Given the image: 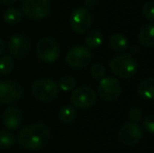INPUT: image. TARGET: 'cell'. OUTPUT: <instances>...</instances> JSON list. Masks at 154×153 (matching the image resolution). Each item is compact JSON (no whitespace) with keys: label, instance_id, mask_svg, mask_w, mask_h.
I'll list each match as a JSON object with an SVG mask.
<instances>
[{"label":"cell","instance_id":"6da1fadb","mask_svg":"<svg viewBox=\"0 0 154 153\" xmlns=\"http://www.w3.org/2000/svg\"><path fill=\"white\" fill-rule=\"evenodd\" d=\"M51 131L49 127L42 123L29 124L23 127L18 134V143L21 147L29 151L43 149L49 143Z\"/></svg>","mask_w":154,"mask_h":153},{"label":"cell","instance_id":"7a4b0ae2","mask_svg":"<svg viewBox=\"0 0 154 153\" xmlns=\"http://www.w3.org/2000/svg\"><path fill=\"white\" fill-rule=\"evenodd\" d=\"M109 68L116 77L122 79H130L137 72L138 63L131 55L122 54L112 58L109 63Z\"/></svg>","mask_w":154,"mask_h":153},{"label":"cell","instance_id":"3957f363","mask_svg":"<svg viewBox=\"0 0 154 153\" xmlns=\"http://www.w3.org/2000/svg\"><path fill=\"white\" fill-rule=\"evenodd\" d=\"M32 94L40 102H53L59 94V86L55 80L49 78H41L32 83Z\"/></svg>","mask_w":154,"mask_h":153},{"label":"cell","instance_id":"277c9868","mask_svg":"<svg viewBox=\"0 0 154 153\" xmlns=\"http://www.w3.org/2000/svg\"><path fill=\"white\" fill-rule=\"evenodd\" d=\"M22 13L31 20H41L51 13V0H22Z\"/></svg>","mask_w":154,"mask_h":153},{"label":"cell","instance_id":"5b68a950","mask_svg":"<svg viewBox=\"0 0 154 153\" xmlns=\"http://www.w3.org/2000/svg\"><path fill=\"white\" fill-rule=\"evenodd\" d=\"M97 93L104 102H114L120 98L122 93V84L116 78L105 77L100 82Z\"/></svg>","mask_w":154,"mask_h":153},{"label":"cell","instance_id":"8992f818","mask_svg":"<svg viewBox=\"0 0 154 153\" xmlns=\"http://www.w3.org/2000/svg\"><path fill=\"white\" fill-rule=\"evenodd\" d=\"M92 23V15L87 8H77L69 17V24L75 34H85Z\"/></svg>","mask_w":154,"mask_h":153},{"label":"cell","instance_id":"52a82bcc","mask_svg":"<svg viewBox=\"0 0 154 153\" xmlns=\"http://www.w3.org/2000/svg\"><path fill=\"white\" fill-rule=\"evenodd\" d=\"M65 60L71 68L81 69L89 65L92 60V54L88 47L73 46L67 51Z\"/></svg>","mask_w":154,"mask_h":153},{"label":"cell","instance_id":"ba28073f","mask_svg":"<svg viewBox=\"0 0 154 153\" xmlns=\"http://www.w3.org/2000/svg\"><path fill=\"white\" fill-rule=\"evenodd\" d=\"M37 55L45 63H54L60 57V47L53 38H42L37 44Z\"/></svg>","mask_w":154,"mask_h":153},{"label":"cell","instance_id":"9c48e42d","mask_svg":"<svg viewBox=\"0 0 154 153\" xmlns=\"http://www.w3.org/2000/svg\"><path fill=\"white\" fill-rule=\"evenodd\" d=\"M70 101L73 107L80 109H88L97 102V93L89 86H80L72 91Z\"/></svg>","mask_w":154,"mask_h":153},{"label":"cell","instance_id":"30bf717a","mask_svg":"<svg viewBox=\"0 0 154 153\" xmlns=\"http://www.w3.org/2000/svg\"><path fill=\"white\" fill-rule=\"evenodd\" d=\"M143 129L134 123H126L123 126H121L119 130V141L121 144L127 147H132L140 143L143 139Z\"/></svg>","mask_w":154,"mask_h":153},{"label":"cell","instance_id":"8fae6325","mask_svg":"<svg viewBox=\"0 0 154 153\" xmlns=\"http://www.w3.org/2000/svg\"><path fill=\"white\" fill-rule=\"evenodd\" d=\"M23 96V88L18 82L5 80L0 82V103L12 104L20 100Z\"/></svg>","mask_w":154,"mask_h":153},{"label":"cell","instance_id":"7c38bea8","mask_svg":"<svg viewBox=\"0 0 154 153\" xmlns=\"http://www.w3.org/2000/svg\"><path fill=\"white\" fill-rule=\"evenodd\" d=\"M8 48L12 56L16 58H23L29 55L31 50V41L26 36L21 34L13 35L8 39Z\"/></svg>","mask_w":154,"mask_h":153},{"label":"cell","instance_id":"4fadbf2b","mask_svg":"<svg viewBox=\"0 0 154 153\" xmlns=\"http://www.w3.org/2000/svg\"><path fill=\"white\" fill-rule=\"evenodd\" d=\"M23 115L18 107L11 106L4 110L2 115V123L8 130H16L21 126Z\"/></svg>","mask_w":154,"mask_h":153},{"label":"cell","instance_id":"5bb4252c","mask_svg":"<svg viewBox=\"0 0 154 153\" xmlns=\"http://www.w3.org/2000/svg\"><path fill=\"white\" fill-rule=\"evenodd\" d=\"M137 40L145 47L154 46V23L143 25L137 34Z\"/></svg>","mask_w":154,"mask_h":153},{"label":"cell","instance_id":"9a60e30c","mask_svg":"<svg viewBox=\"0 0 154 153\" xmlns=\"http://www.w3.org/2000/svg\"><path fill=\"white\" fill-rule=\"evenodd\" d=\"M137 93L146 100H154V77L143 80L138 84Z\"/></svg>","mask_w":154,"mask_h":153},{"label":"cell","instance_id":"2e32d148","mask_svg":"<svg viewBox=\"0 0 154 153\" xmlns=\"http://www.w3.org/2000/svg\"><path fill=\"white\" fill-rule=\"evenodd\" d=\"M109 45L112 50L116 53H123L128 47V40L123 34L116 33L110 36Z\"/></svg>","mask_w":154,"mask_h":153},{"label":"cell","instance_id":"e0dca14e","mask_svg":"<svg viewBox=\"0 0 154 153\" xmlns=\"http://www.w3.org/2000/svg\"><path fill=\"white\" fill-rule=\"evenodd\" d=\"M77 109L71 105H64L59 111V118L62 123L70 124L77 118Z\"/></svg>","mask_w":154,"mask_h":153},{"label":"cell","instance_id":"ac0fdd59","mask_svg":"<svg viewBox=\"0 0 154 153\" xmlns=\"http://www.w3.org/2000/svg\"><path fill=\"white\" fill-rule=\"evenodd\" d=\"M23 13L22 11L18 10L16 8H10L3 13V20L5 23L10 25H15L22 20Z\"/></svg>","mask_w":154,"mask_h":153},{"label":"cell","instance_id":"d6986e66","mask_svg":"<svg viewBox=\"0 0 154 153\" xmlns=\"http://www.w3.org/2000/svg\"><path fill=\"white\" fill-rule=\"evenodd\" d=\"M103 34L100 31H90L85 37V44L88 48H97L103 43Z\"/></svg>","mask_w":154,"mask_h":153},{"label":"cell","instance_id":"ffe728a7","mask_svg":"<svg viewBox=\"0 0 154 153\" xmlns=\"http://www.w3.org/2000/svg\"><path fill=\"white\" fill-rule=\"evenodd\" d=\"M16 144V136L8 130H0V148L8 149Z\"/></svg>","mask_w":154,"mask_h":153},{"label":"cell","instance_id":"44dd1931","mask_svg":"<svg viewBox=\"0 0 154 153\" xmlns=\"http://www.w3.org/2000/svg\"><path fill=\"white\" fill-rule=\"evenodd\" d=\"M15 62L13 60L12 56L5 55L3 57H1L0 59V74L6 76V75L11 74L14 69Z\"/></svg>","mask_w":154,"mask_h":153},{"label":"cell","instance_id":"7402d4cb","mask_svg":"<svg viewBox=\"0 0 154 153\" xmlns=\"http://www.w3.org/2000/svg\"><path fill=\"white\" fill-rule=\"evenodd\" d=\"M75 85H77V81L70 75H65V76L61 77L59 83H58L59 88H61L63 91H71L75 88Z\"/></svg>","mask_w":154,"mask_h":153},{"label":"cell","instance_id":"603a6c76","mask_svg":"<svg viewBox=\"0 0 154 153\" xmlns=\"http://www.w3.org/2000/svg\"><path fill=\"white\" fill-rule=\"evenodd\" d=\"M89 72L94 80H102L106 77V67L102 63H94Z\"/></svg>","mask_w":154,"mask_h":153},{"label":"cell","instance_id":"cb8c5ba5","mask_svg":"<svg viewBox=\"0 0 154 153\" xmlns=\"http://www.w3.org/2000/svg\"><path fill=\"white\" fill-rule=\"evenodd\" d=\"M142 13L146 19L154 21V1H147L142 8Z\"/></svg>","mask_w":154,"mask_h":153},{"label":"cell","instance_id":"d4e9b609","mask_svg":"<svg viewBox=\"0 0 154 153\" xmlns=\"http://www.w3.org/2000/svg\"><path fill=\"white\" fill-rule=\"evenodd\" d=\"M128 118H129L130 122L137 124L142 121L143 118V112L140 108H132L128 113Z\"/></svg>","mask_w":154,"mask_h":153},{"label":"cell","instance_id":"484cf974","mask_svg":"<svg viewBox=\"0 0 154 153\" xmlns=\"http://www.w3.org/2000/svg\"><path fill=\"white\" fill-rule=\"evenodd\" d=\"M144 127L149 133L154 134V113L147 115L144 120Z\"/></svg>","mask_w":154,"mask_h":153},{"label":"cell","instance_id":"4316f807","mask_svg":"<svg viewBox=\"0 0 154 153\" xmlns=\"http://www.w3.org/2000/svg\"><path fill=\"white\" fill-rule=\"evenodd\" d=\"M84 3H85L86 8H93L97 4V0H84Z\"/></svg>","mask_w":154,"mask_h":153},{"label":"cell","instance_id":"83f0119b","mask_svg":"<svg viewBox=\"0 0 154 153\" xmlns=\"http://www.w3.org/2000/svg\"><path fill=\"white\" fill-rule=\"evenodd\" d=\"M5 47H6L5 42H4L1 38H0V56H1L2 54H3V51L5 50Z\"/></svg>","mask_w":154,"mask_h":153},{"label":"cell","instance_id":"f1b7e54d","mask_svg":"<svg viewBox=\"0 0 154 153\" xmlns=\"http://www.w3.org/2000/svg\"><path fill=\"white\" fill-rule=\"evenodd\" d=\"M0 2L4 5H12V4L16 3L17 0H0Z\"/></svg>","mask_w":154,"mask_h":153}]
</instances>
